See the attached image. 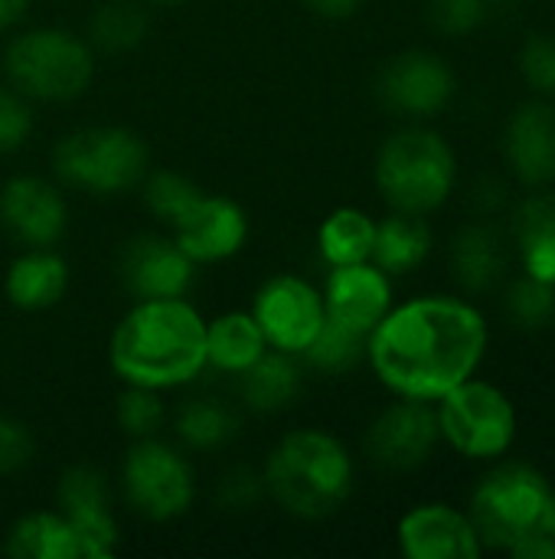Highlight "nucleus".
Returning <instances> with one entry per match:
<instances>
[{"label": "nucleus", "instance_id": "nucleus-8", "mask_svg": "<svg viewBox=\"0 0 555 559\" xmlns=\"http://www.w3.org/2000/svg\"><path fill=\"white\" fill-rule=\"evenodd\" d=\"M118 485L124 504L150 524H170L183 518L196 498V475L190 459L180 445H170L160 436L134 439L128 445Z\"/></svg>", "mask_w": 555, "mask_h": 559}, {"label": "nucleus", "instance_id": "nucleus-12", "mask_svg": "<svg viewBox=\"0 0 555 559\" xmlns=\"http://www.w3.org/2000/svg\"><path fill=\"white\" fill-rule=\"evenodd\" d=\"M376 95L389 111L402 118H432L455 98V72L438 52L409 49L383 66Z\"/></svg>", "mask_w": 555, "mask_h": 559}, {"label": "nucleus", "instance_id": "nucleus-34", "mask_svg": "<svg viewBox=\"0 0 555 559\" xmlns=\"http://www.w3.org/2000/svg\"><path fill=\"white\" fill-rule=\"evenodd\" d=\"M520 72L540 98H555V36L533 33L520 49Z\"/></svg>", "mask_w": 555, "mask_h": 559}, {"label": "nucleus", "instance_id": "nucleus-37", "mask_svg": "<svg viewBox=\"0 0 555 559\" xmlns=\"http://www.w3.org/2000/svg\"><path fill=\"white\" fill-rule=\"evenodd\" d=\"M216 501H219L222 511H232V514H245V511L258 508L265 501L262 472H252V468H232V472H226L219 478Z\"/></svg>", "mask_w": 555, "mask_h": 559}, {"label": "nucleus", "instance_id": "nucleus-28", "mask_svg": "<svg viewBox=\"0 0 555 559\" xmlns=\"http://www.w3.org/2000/svg\"><path fill=\"white\" fill-rule=\"evenodd\" d=\"M376 239V219L360 206H337L317 226V252L324 265L370 262Z\"/></svg>", "mask_w": 555, "mask_h": 559}, {"label": "nucleus", "instance_id": "nucleus-1", "mask_svg": "<svg viewBox=\"0 0 555 559\" xmlns=\"http://www.w3.org/2000/svg\"><path fill=\"white\" fill-rule=\"evenodd\" d=\"M487 337V321L471 301L422 295L389 308L366 341V360L393 396L435 403L474 377Z\"/></svg>", "mask_w": 555, "mask_h": 559}, {"label": "nucleus", "instance_id": "nucleus-7", "mask_svg": "<svg viewBox=\"0 0 555 559\" xmlns=\"http://www.w3.org/2000/svg\"><path fill=\"white\" fill-rule=\"evenodd\" d=\"M553 488L546 475L527 462H504L481 478L471 495L468 518L484 550H510L530 531H540Z\"/></svg>", "mask_w": 555, "mask_h": 559}, {"label": "nucleus", "instance_id": "nucleus-36", "mask_svg": "<svg viewBox=\"0 0 555 559\" xmlns=\"http://www.w3.org/2000/svg\"><path fill=\"white\" fill-rule=\"evenodd\" d=\"M429 20L445 36H468L487 20V0H429Z\"/></svg>", "mask_w": 555, "mask_h": 559}, {"label": "nucleus", "instance_id": "nucleus-9", "mask_svg": "<svg viewBox=\"0 0 555 559\" xmlns=\"http://www.w3.org/2000/svg\"><path fill=\"white\" fill-rule=\"evenodd\" d=\"M438 432L458 455L494 462L510 452L517 439V409L504 390L487 380H464L435 400Z\"/></svg>", "mask_w": 555, "mask_h": 559}, {"label": "nucleus", "instance_id": "nucleus-30", "mask_svg": "<svg viewBox=\"0 0 555 559\" xmlns=\"http://www.w3.org/2000/svg\"><path fill=\"white\" fill-rule=\"evenodd\" d=\"M366 341L370 337H363V334L327 318L324 328L317 331V337L301 354V364H307L311 370L327 373V377L350 373L353 367H360L366 360Z\"/></svg>", "mask_w": 555, "mask_h": 559}, {"label": "nucleus", "instance_id": "nucleus-14", "mask_svg": "<svg viewBox=\"0 0 555 559\" xmlns=\"http://www.w3.org/2000/svg\"><path fill=\"white\" fill-rule=\"evenodd\" d=\"M0 226L20 249L56 246L69 226L62 187L36 174L10 177L0 187Z\"/></svg>", "mask_w": 555, "mask_h": 559}, {"label": "nucleus", "instance_id": "nucleus-24", "mask_svg": "<svg viewBox=\"0 0 555 559\" xmlns=\"http://www.w3.org/2000/svg\"><path fill=\"white\" fill-rule=\"evenodd\" d=\"M3 554L13 559H85V547L59 511H29L7 531Z\"/></svg>", "mask_w": 555, "mask_h": 559}, {"label": "nucleus", "instance_id": "nucleus-25", "mask_svg": "<svg viewBox=\"0 0 555 559\" xmlns=\"http://www.w3.org/2000/svg\"><path fill=\"white\" fill-rule=\"evenodd\" d=\"M268 350L252 311H226L206 321V367L226 377L245 373Z\"/></svg>", "mask_w": 555, "mask_h": 559}, {"label": "nucleus", "instance_id": "nucleus-10", "mask_svg": "<svg viewBox=\"0 0 555 559\" xmlns=\"http://www.w3.org/2000/svg\"><path fill=\"white\" fill-rule=\"evenodd\" d=\"M252 318L272 350L301 357L327 321L321 288L294 272L272 275L252 298Z\"/></svg>", "mask_w": 555, "mask_h": 559}, {"label": "nucleus", "instance_id": "nucleus-42", "mask_svg": "<svg viewBox=\"0 0 555 559\" xmlns=\"http://www.w3.org/2000/svg\"><path fill=\"white\" fill-rule=\"evenodd\" d=\"M540 527L555 540V491L553 498H550V504H546V514H543V524H540Z\"/></svg>", "mask_w": 555, "mask_h": 559}, {"label": "nucleus", "instance_id": "nucleus-2", "mask_svg": "<svg viewBox=\"0 0 555 559\" xmlns=\"http://www.w3.org/2000/svg\"><path fill=\"white\" fill-rule=\"evenodd\" d=\"M108 364L124 386H190L206 370V318L186 298L134 301L111 331Z\"/></svg>", "mask_w": 555, "mask_h": 559}, {"label": "nucleus", "instance_id": "nucleus-11", "mask_svg": "<svg viewBox=\"0 0 555 559\" xmlns=\"http://www.w3.org/2000/svg\"><path fill=\"white\" fill-rule=\"evenodd\" d=\"M442 442L435 403L396 396L366 429L363 449L373 465L386 472H415L422 468Z\"/></svg>", "mask_w": 555, "mask_h": 559}, {"label": "nucleus", "instance_id": "nucleus-13", "mask_svg": "<svg viewBox=\"0 0 555 559\" xmlns=\"http://www.w3.org/2000/svg\"><path fill=\"white\" fill-rule=\"evenodd\" d=\"M196 262L173 236L144 233L124 242L118 255V282L134 298H186L196 282Z\"/></svg>", "mask_w": 555, "mask_h": 559}, {"label": "nucleus", "instance_id": "nucleus-20", "mask_svg": "<svg viewBox=\"0 0 555 559\" xmlns=\"http://www.w3.org/2000/svg\"><path fill=\"white\" fill-rule=\"evenodd\" d=\"M69 292V265L56 246L23 249L3 275V295L16 311L36 314L56 308Z\"/></svg>", "mask_w": 555, "mask_h": 559}, {"label": "nucleus", "instance_id": "nucleus-43", "mask_svg": "<svg viewBox=\"0 0 555 559\" xmlns=\"http://www.w3.org/2000/svg\"><path fill=\"white\" fill-rule=\"evenodd\" d=\"M144 3H150V7H183L186 0H144Z\"/></svg>", "mask_w": 555, "mask_h": 559}, {"label": "nucleus", "instance_id": "nucleus-23", "mask_svg": "<svg viewBox=\"0 0 555 559\" xmlns=\"http://www.w3.org/2000/svg\"><path fill=\"white\" fill-rule=\"evenodd\" d=\"M432 252V226L425 216L393 210L386 219H376V239L370 262L379 265L389 278L415 272Z\"/></svg>", "mask_w": 555, "mask_h": 559}, {"label": "nucleus", "instance_id": "nucleus-21", "mask_svg": "<svg viewBox=\"0 0 555 559\" xmlns=\"http://www.w3.org/2000/svg\"><path fill=\"white\" fill-rule=\"evenodd\" d=\"M507 272V242L491 223L464 226L451 242V275L468 295L491 292Z\"/></svg>", "mask_w": 555, "mask_h": 559}, {"label": "nucleus", "instance_id": "nucleus-27", "mask_svg": "<svg viewBox=\"0 0 555 559\" xmlns=\"http://www.w3.org/2000/svg\"><path fill=\"white\" fill-rule=\"evenodd\" d=\"M239 413L219 396H193L173 416V436L190 452H219L239 436Z\"/></svg>", "mask_w": 555, "mask_h": 559}, {"label": "nucleus", "instance_id": "nucleus-33", "mask_svg": "<svg viewBox=\"0 0 555 559\" xmlns=\"http://www.w3.org/2000/svg\"><path fill=\"white\" fill-rule=\"evenodd\" d=\"M114 419H118L121 432L131 442L134 439H154V436H160V426L167 419L164 393L144 390V386H124V393L118 396Z\"/></svg>", "mask_w": 555, "mask_h": 559}, {"label": "nucleus", "instance_id": "nucleus-18", "mask_svg": "<svg viewBox=\"0 0 555 559\" xmlns=\"http://www.w3.org/2000/svg\"><path fill=\"white\" fill-rule=\"evenodd\" d=\"M399 554L406 559H478L484 544L471 518L451 504H415L396 527Z\"/></svg>", "mask_w": 555, "mask_h": 559}, {"label": "nucleus", "instance_id": "nucleus-17", "mask_svg": "<svg viewBox=\"0 0 555 559\" xmlns=\"http://www.w3.org/2000/svg\"><path fill=\"white\" fill-rule=\"evenodd\" d=\"M321 295H324L327 318L350 328V331H357V334H363V337H370L373 328L396 305L393 278L373 262L330 265Z\"/></svg>", "mask_w": 555, "mask_h": 559}, {"label": "nucleus", "instance_id": "nucleus-3", "mask_svg": "<svg viewBox=\"0 0 555 559\" xmlns=\"http://www.w3.org/2000/svg\"><path fill=\"white\" fill-rule=\"evenodd\" d=\"M353 455L327 429L304 426L285 432L265 465V498L298 521H324L337 514L353 495Z\"/></svg>", "mask_w": 555, "mask_h": 559}, {"label": "nucleus", "instance_id": "nucleus-4", "mask_svg": "<svg viewBox=\"0 0 555 559\" xmlns=\"http://www.w3.org/2000/svg\"><path fill=\"white\" fill-rule=\"evenodd\" d=\"M373 180L389 210L429 216L448 203L458 180V160L438 131L412 124L383 141Z\"/></svg>", "mask_w": 555, "mask_h": 559}, {"label": "nucleus", "instance_id": "nucleus-38", "mask_svg": "<svg viewBox=\"0 0 555 559\" xmlns=\"http://www.w3.org/2000/svg\"><path fill=\"white\" fill-rule=\"evenodd\" d=\"M33 462V432L16 416L0 413V478L23 472Z\"/></svg>", "mask_w": 555, "mask_h": 559}, {"label": "nucleus", "instance_id": "nucleus-41", "mask_svg": "<svg viewBox=\"0 0 555 559\" xmlns=\"http://www.w3.org/2000/svg\"><path fill=\"white\" fill-rule=\"evenodd\" d=\"M26 10H29V0H0V33H10L13 26H20Z\"/></svg>", "mask_w": 555, "mask_h": 559}, {"label": "nucleus", "instance_id": "nucleus-22", "mask_svg": "<svg viewBox=\"0 0 555 559\" xmlns=\"http://www.w3.org/2000/svg\"><path fill=\"white\" fill-rule=\"evenodd\" d=\"M301 357L281 354V350H265L245 373H239V400L245 409L272 416L288 409L298 393H301Z\"/></svg>", "mask_w": 555, "mask_h": 559}, {"label": "nucleus", "instance_id": "nucleus-31", "mask_svg": "<svg viewBox=\"0 0 555 559\" xmlns=\"http://www.w3.org/2000/svg\"><path fill=\"white\" fill-rule=\"evenodd\" d=\"M141 197H144V206L154 219H160L167 229H173L190 210L193 203L203 197V190L180 170H167V167H157V170H147L144 180H141Z\"/></svg>", "mask_w": 555, "mask_h": 559}, {"label": "nucleus", "instance_id": "nucleus-16", "mask_svg": "<svg viewBox=\"0 0 555 559\" xmlns=\"http://www.w3.org/2000/svg\"><path fill=\"white\" fill-rule=\"evenodd\" d=\"M170 236L196 265H219L245 249L249 213L232 197L203 193L193 210L170 229Z\"/></svg>", "mask_w": 555, "mask_h": 559}, {"label": "nucleus", "instance_id": "nucleus-29", "mask_svg": "<svg viewBox=\"0 0 555 559\" xmlns=\"http://www.w3.org/2000/svg\"><path fill=\"white\" fill-rule=\"evenodd\" d=\"M144 0H105L88 20V43L101 52H131L147 36Z\"/></svg>", "mask_w": 555, "mask_h": 559}, {"label": "nucleus", "instance_id": "nucleus-39", "mask_svg": "<svg viewBox=\"0 0 555 559\" xmlns=\"http://www.w3.org/2000/svg\"><path fill=\"white\" fill-rule=\"evenodd\" d=\"M507 554L517 559H555V540L540 527V531H530L527 537H520Z\"/></svg>", "mask_w": 555, "mask_h": 559}, {"label": "nucleus", "instance_id": "nucleus-15", "mask_svg": "<svg viewBox=\"0 0 555 559\" xmlns=\"http://www.w3.org/2000/svg\"><path fill=\"white\" fill-rule=\"evenodd\" d=\"M56 511L79 531L85 559H111L121 547V531L111 511V485L92 465H72L56 485Z\"/></svg>", "mask_w": 555, "mask_h": 559}, {"label": "nucleus", "instance_id": "nucleus-26", "mask_svg": "<svg viewBox=\"0 0 555 559\" xmlns=\"http://www.w3.org/2000/svg\"><path fill=\"white\" fill-rule=\"evenodd\" d=\"M514 242L523 272L555 285V193H533L517 206Z\"/></svg>", "mask_w": 555, "mask_h": 559}, {"label": "nucleus", "instance_id": "nucleus-32", "mask_svg": "<svg viewBox=\"0 0 555 559\" xmlns=\"http://www.w3.org/2000/svg\"><path fill=\"white\" fill-rule=\"evenodd\" d=\"M504 311L510 318V324H517L520 331H540L555 321V285L540 282L533 275H520L504 298Z\"/></svg>", "mask_w": 555, "mask_h": 559}, {"label": "nucleus", "instance_id": "nucleus-6", "mask_svg": "<svg viewBox=\"0 0 555 559\" xmlns=\"http://www.w3.org/2000/svg\"><path fill=\"white\" fill-rule=\"evenodd\" d=\"M150 170L147 144L121 124H92L62 134L52 147V174L59 187L88 197H121L141 187Z\"/></svg>", "mask_w": 555, "mask_h": 559}, {"label": "nucleus", "instance_id": "nucleus-19", "mask_svg": "<svg viewBox=\"0 0 555 559\" xmlns=\"http://www.w3.org/2000/svg\"><path fill=\"white\" fill-rule=\"evenodd\" d=\"M504 154L517 180L527 187H546L555 180V105L530 102L510 121L504 134Z\"/></svg>", "mask_w": 555, "mask_h": 559}, {"label": "nucleus", "instance_id": "nucleus-40", "mask_svg": "<svg viewBox=\"0 0 555 559\" xmlns=\"http://www.w3.org/2000/svg\"><path fill=\"white\" fill-rule=\"evenodd\" d=\"M301 3L324 20H347L360 10L363 0H301Z\"/></svg>", "mask_w": 555, "mask_h": 559}, {"label": "nucleus", "instance_id": "nucleus-5", "mask_svg": "<svg viewBox=\"0 0 555 559\" xmlns=\"http://www.w3.org/2000/svg\"><path fill=\"white\" fill-rule=\"evenodd\" d=\"M3 79L29 102H75L95 79V49L65 26H29L10 36Z\"/></svg>", "mask_w": 555, "mask_h": 559}, {"label": "nucleus", "instance_id": "nucleus-35", "mask_svg": "<svg viewBox=\"0 0 555 559\" xmlns=\"http://www.w3.org/2000/svg\"><path fill=\"white\" fill-rule=\"evenodd\" d=\"M33 134V102L13 85H0V154H13Z\"/></svg>", "mask_w": 555, "mask_h": 559}]
</instances>
